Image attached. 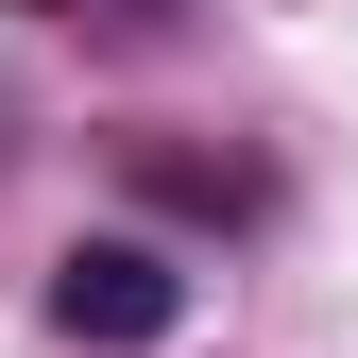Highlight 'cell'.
<instances>
[{"label":"cell","mask_w":358,"mask_h":358,"mask_svg":"<svg viewBox=\"0 0 358 358\" xmlns=\"http://www.w3.org/2000/svg\"><path fill=\"white\" fill-rule=\"evenodd\" d=\"M154 205H205V222H256V171H205V154H137Z\"/></svg>","instance_id":"2"},{"label":"cell","mask_w":358,"mask_h":358,"mask_svg":"<svg viewBox=\"0 0 358 358\" xmlns=\"http://www.w3.org/2000/svg\"><path fill=\"white\" fill-rule=\"evenodd\" d=\"M52 324L137 358V341H171V324H188V273H171L154 239H69V256H52Z\"/></svg>","instance_id":"1"}]
</instances>
